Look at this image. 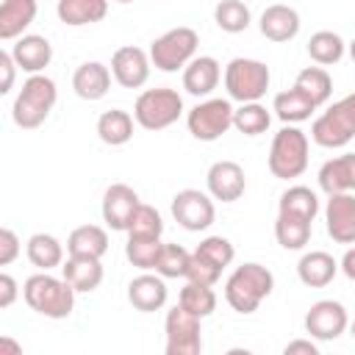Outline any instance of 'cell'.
Masks as SVG:
<instances>
[{
    "label": "cell",
    "instance_id": "cell-1",
    "mask_svg": "<svg viewBox=\"0 0 355 355\" xmlns=\"http://www.w3.org/2000/svg\"><path fill=\"white\" fill-rule=\"evenodd\" d=\"M275 288V275L255 261H247L230 272L225 280V300L236 313H255L258 305L272 294Z\"/></svg>",
    "mask_w": 355,
    "mask_h": 355
},
{
    "label": "cell",
    "instance_id": "cell-2",
    "mask_svg": "<svg viewBox=\"0 0 355 355\" xmlns=\"http://www.w3.org/2000/svg\"><path fill=\"white\" fill-rule=\"evenodd\" d=\"M75 288L64 277H53L50 272H36L22 286V300L31 311L47 319H67L75 311Z\"/></svg>",
    "mask_w": 355,
    "mask_h": 355
},
{
    "label": "cell",
    "instance_id": "cell-3",
    "mask_svg": "<svg viewBox=\"0 0 355 355\" xmlns=\"http://www.w3.org/2000/svg\"><path fill=\"white\" fill-rule=\"evenodd\" d=\"M55 100H58V89H55L53 78L42 75V72L28 75V80L22 83V89H19V94L14 97V105H11L14 125L22 128V130L39 128L50 116Z\"/></svg>",
    "mask_w": 355,
    "mask_h": 355
},
{
    "label": "cell",
    "instance_id": "cell-4",
    "mask_svg": "<svg viewBox=\"0 0 355 355\" xmlns=\"http://www.w3.org/2000/svg\"><path fill=\"white\" fill-rule=\"evenodd\" d=\"M269 172L277 180H294L308 169V136L297 125H283L272 136L269 147Z\"/></svg>",
    "mask_w": 355,
    "mask_h": 355
},
{
    "label": "cell",
    "instance_id": "cell-5",
    "mask_svg": "<svg viewBox=\"0 0 355 355\" xmlns=\"http://www.w3.org/2000/svg\"><path fill=\"white\" fill-rule=\"evenodd\" d=\"M311 139L327 150L344 147L355 139V92L336 100L333 105H327V111H322L313 119Z\"/></svg>",
    "mask_w": 355,
    "mask_h": 355
},
{
    "label": "cell",
    "instance_id": "cell-6",
    "mask_svg": "<svg viewBox=\"0 0 355 355\" xmlns=\"http://www.w3.org/2000/svg\"><path fill=\"white\" fill-rule=\"evenodd\" d=\"M180 114H183V97L169 86L144 89L133 103V119L144 130H164L175 125Z\"/></svg>",
    "mask_w": 355,
    "mask_h": 355
},
{
    "label": "cell",
    "instance_id": "cell-7",
    "mask_svg": "<svg viewBox=\"0 0 355 355\" xmlns=\"http://www.w3.org/2000/svg\"><path fill=\"white\" fill-rule=\"evenodd\" d=\"M272 83V72L258 58H233L225 67V89L227 97L236 103H255L266 94Z\"/></svg>",
    "mask_w": 355,
    "mask_h": 355
},
{
    "label": "cell",
    "instance_id": "cell-8",
    "mask_svg": "<svg viewBox=\"0 0 355 355\" xmlns=\"http://www.w3.org/2000/svg\"><path fill=\"white\" fill-rule=\"evenodd\" d=\"M197 44H200V36H197L194 28H189V25L169 28L166 33H161L158 39H153V44H150V61L161 72H178V69H183L194 58Z\"/></svg>",
    "mask_w": 355,
    "mask_h": 355
},
{
    "label": "cell",
    "instance_id": "cell-9",
    "mask_svg": "<svg viewBox=\"0 0 355 355\" xmlns=\"http://www.w3.org/2000/svg\"><path fill=\"white\" fill-rule=\"evenodd\" d=\"M233 105L225 97H208L186 114V128L197 141H216L233 128Z\"/></svg>",
    "mask_w": 355,
    "mask_h": 355
},
{
    "label": "cell",
    "instance_id": "cell-10",
    "mask_svg": "<svg viewBox=\"0 0 355 355\" xmlns=\"http://www.w3.org/2000/svg\"><path fill=\"white\" fill-rule=\"evenodd\" d=\"M200 316L186 311L180 302L166 311L164 333H166V355H200L202 349V327Z\"/></svg>",
    "mask_w": 355,
    "mask_h": 355
},
{
    "label": "cell",
    "instance_id": "cell-11",
    "mask_svg": "<svg viewBox=\"0 0 355 355\" xmlns=\"http://www.w3.org/2000/svg\"><path fill=\"white\" fill-rule=\"evenodd\" d=\"M172 216L189 233L208 230L214 225V219H216L214 197L200 191V189H183V191H178L172 197Z\"/></svg>",
    "mask_w": 355,
    "mask_h": 355
},
{
    "label": "cell",
    "instance_id": "cell-12",
    "mask_svg": "<svg viewBox=\"0 0 355 355\" xmlns=\"http://www.w3.org/2000/svg\"><path fill=\"white\" fill-rule=\"evenodd\" d=\"M349 327V313L338 300H319L305 313V333L316 341H336Z\"/></svg>",
    "mask_w": 355,
    "mask_h": 355
},
{
    "label": "cell",
    "instance_id": "cell-13",
    "mask_svg": "<svg viewBox=\"0 0 355 355\" xmlns=\"http://www.w3.org/2000/svg\"><path fill=\"white\" fill-rule=\"evenodd\" d=\"M150 53L136 44H125L111 55V75L122 89H141L150 78Z\"/></svg>",
    "mask_w": 355,
    "mask_h": 355
},
{
    "label": "cell",
    "instance_id": "cell-14",
    "mask_svg": "<svg viewBox=\"0 0 355 355\" xmlns=\"http://www.w3.org/2000/svg\"><path fill=\"white\" fill-rule=\"evenodd\" d=\"M327 236L336 244H355V194H330L324 205Z\"/></svg>",
    "mask_w": 355,
    "mask_h": 355
},
{
    "label": "cell",
    "instance_id": "cell-15",
    "mask_svg": "<svg viewBox=\"0 0 355 355\" xmlns=\"http://www.w3.org/2000/svg\"><path fill=\"white\" fill-rule=\"evenodd\" d=\"M205 186H208V194L214 200L236 202V200H241V194L247 189V178L236 161H214L208 175H205Z\"/></svg>",
    "mask_w": 355,
    "mask_h": 355
},
{
    "label": "cell",
    "instance_id": "cell-16",
    "mask_svg": "<svg viewBox=\"0 0 355 355\" xmlns=\"http://www.w3.org/2000/svg\"><path fill=\"white\" fill-rule=\"evenodd\" d=\"M139 208V194L128 183H111L103 194V222L111 230H128L133 211Z\"/></svg>",
    "mask_w": 355,
    "mask_h": 355
},
{
    "label": "cell",
    "instance_id": "cell-17",
    "mask_svg": "<svg viewBox=\"0 0 355 355\" xmlns=\"http://www.w3.org/2000/svg\"><path fill=\"white\" fill-rule=\"evenodd\" d=\"M164 280H166V277H161L158 272H155V275L144 272V275L133 277V280L128 283V302H130L136 311H141V313L161 311V308L166 305V297H169V288H166Z\"/></svg>",
    "mask_w": 355,
    "mask_h": 355
},
{
    "label": "cell",
    "instance_id": "cell-18",
    "mask_svg": "<svg viewBox=\"0 0 355 355\" xmlns=\"http://www.w3.org/2000/svg\"><path fill=\"white\" fill-rule=\"evenodd\" d=\"M300 25H302V22H300L297 8L286 6V3H272V6H266L263 14H261V19H258L261 33H263L269 42H277V44L291 42V39L300 33Z\"/></svg>",
    "mask_w": 355,
    "mask_h": 355
},
{
    "label": "cell",
    "instance_id": "cell-19",
    "mask_svg": "<svg viewBox=\"0 0 355 355\" xmlns=\"http://www.w3.org/2000/svg\"><path fill=\"white\" fill-rule=\"evenodd\" d=\"M11 55H14V61H17V67L22 72L39 75L53 61V44L44 36H39V33H25V36L14 39Z\"/></svg>",
    "mask_w": 355,
    "mask_h": 355
},
{
    "label": "cell",
    "instance_id": "cell-20",
    "mask_svg": "<svg viewBox=\"0 0 355 355\" xmlns=\"http://www.w3.org/2000/svg\"><path fill=\"white\" fill-rule=\"evenodd\" d=\"M222 78V67L214 55H194L183 67V89L194 97H208Z\"/></svg>",
    "mask_w": 355,
    "mask_h": 355
},
{
    "label": "cell",
    "instance_id": "cell-21",
    "mask_svg": "<svg viewBox=\"0 0 355 355\" xmlns=\"http://www.w3.org/2000/svg\"><path fill=\"white\" fill-rule=\"evenodd\" d=\"M111 69L105 67V64H100V61H83L75 72H72V89H75V94L80 97V100H89V103H94V100H103L105 94H108V89H111Z\"/></svg>",
    "mask_w": 355,
    "mask_h": 355
},
{
    "label": "cell",
    "instance_id": "cell-22",
    "mask_svg": "<svg viewBox=\"0 0 355 355\" xmlns=\"http://www.w3.org/2000/svg\"><path fill=\"white\" fill-rule=\"evenodd\" d=\"M39 11L36 0H0V39L14 42L25 36Z\"/></svg>",
    "mask_w": 355,
    "mask_h": 355
},
{
    "label": "cell",
    "instance_id": "cell-23",
    "mask_svg": "<svg viewBox=\"0 0 355 355\" xmlns=\"http://www.w3.org/2000/svg\"><path fill=\"white\" fill-rule=\"evenodd\" d=\"M316 178H319V189L327 197L355 191V153H344V155H336V158L324 161Z\"/></svg>",
    "mask_w": 355,
    "mask_h": 355
},
{
    "label": "cell",
    "instance_id": "cell-24",
    "mask_svg": "<svg viewBox=\"0 0 355 355\" xmlns=\"http://www.w3.org/2000/svg\"><path fill=\"white\" fill-rule=\"evenodd\" d=\"M338 275V261L324 250H311L297 263V277L308 288H324Z\"/></svg>",
    "mask_w": 355,
    "mask_h": 355
},
{
    "label": "cell",
    "instance_id": "cell-25",
    "mask_svg": "<svg viewBox=\"0 0 355 355\" xmlns=\"http://www.w3.org/2000/svg\"><path fill=\"white\" fill-rule=\"evenodd\" d=\"M61 277L78 291V294H92L103 283V263L100 258H86V255H69L61 263Z\"/></svg>",
    "mask_w": 355,
    "mask_h": 355
},
{
    "label": "cell",
    "instance_id": "cell-26",
    "mask_svg": "<svg viewBox=\"0 0 355 355\" xmlns=\"http://www.w3.org/2000/svg\"><path fill=\"white\" fill-rule=\"evenodd\" d=\"M55 14L64 25L80 28V25H94L103 22L108 14V0H58Z\"/></svg>",
    "mask_w": 355,
    "mask_h": 355
},
{
    "label": "cell",
    "instance_id": "cell-27",
    "mask_svg": "<svg viewBox=\"0 0 355 355\" xmlns=\"http://www.w3.org/2000/svg\"><path fill=\"white\" fill-rule=\"evenodd\" d=\"M311 230H313V222L300 216V214H288V211H277V219H275V239L283 250H302L308 241H311Z\"/></svg>",
    "mask_w": 355,
    "mask_h": 355
},
{
    "label": "cell",
    "instance_id": "cell-28",
    "mask_svg": "<svg viewBox=\"0 0 355 355\" xmlns=\"http://www.w3.org/2000/svg\"><path fill=\"white\" fill-rule=\"evenodd\" d=\"M25 255L36 269L50 272L64 263V244L53 233H33L25 244Z\"/></svg>",
    "mask_w": 355,
    "mask_h": 355
},
{
    "label": "cell",
    "instance_id": "cell-29",
    "mask_svg": "<svg viewBox=\"0 0 355 355\" xmlns=\"http://www.w3.org/2000/svg\"><path fill=\"white\" fill-rule=\"evenodd\" d=\"M67 252L86 255V258H103L108 252V233L100 225H80L67 236Z\"/></svg>",
    "mask_w": 355,
    "mask_h": 355
},
{
    "label": "cell",
    "instance_id": "cell-30",
    "mask_svg": "<svg viewBox=\"0 0 355 355\" xmlns=\"http://www.w3.org/2000/svg\"><path fill=\"white\" fill-rule=\"evenodd\" d=\"M272 111H275V116H277L280 122H286V125H297V122L311 119V114L316 111V105H313L297 86H291V89L275 94Z\"/></svg>",
    "mask_w": 355,
    "mask_h": 355
},
{
    "label": "cell",
    "instance_id": "cell-31",
    "mask_svg": "<svg viewBox=\"0 0 355 355\" xmlns=\"http://www.w3.org/2000/svg\"><path fill=\"white\" fill-rule=\"evenodd\" d=\"M133 122L136 119L122 108L103 111L97 119V136H100V141H105L111 147H122L133 139Z\"/></svg>",
    "mask_w": 355,
    "mask_h": 355
},
{
    "label": "cell",
    "instance_id": "cell-32",
    "mask_svg": "<svg viewBox=\"0 0 355 355\" xmlns=\"http://www.w3.org/2000/svg\"><path fill=\"white\" fill-rule=\"evenodd\" d=\"M347 53V42L333 33V31H316L311 39H308V55L311 61H316L319 67H333L344 58Z\"/></svg>",
    "mask_w": 355,
    "mask_h": 355
},
{
    "label": "cell",
    "instance_id": "cell-33",
    "mask_svg": "<svg viewBox=\"0 0 355 355\" xmlns=\"http://www.w3.org/2000/svg\"><path fill=\"white\" fill-rule=\"evenodd\" d=\"M294 86H297L316 108L324 105V103L330 100V94H333V80H330V75H327L324 67H305V69L297 75Z\"/></svg>",
    "mask_w": 355,
    "mask_h": 355
},
{
    "label": "cell",
    "instance_id": "cell-34",
    "mask_svg": "<svg viewBox=\"0 0 355 355\" xmlns=\"http://www.w3.org/2000/svg\"><path fill=\"white\" fill-rule=\"evenodd\" d=\"M269 125H272V114L266 111V105H261V100L241 103L233 111V128L244 136H261L269 130Z\"/></svg>",
    "mask_w": 355,
    "mask_h": 355
},
{
    "label": "cell",
    "instance_id": "cell-35",
    "mask_svg": "<svg viewBox=\"0 0 355 355\" xmlns=\"http://www.w3.org/2000/svg\"><path fill=\"white\" fill-rule=\"evenodd\" d=\"M214 22L225 33H241L250 28L252 14H250V6L244 0H219L214 8Z\"/></svg>",
    "mask_w": 355,
    "mask_h": 355
},
{
    "label": "cell",
    "instance_id": "cell-36",
    "mask_svg": "<svg viewBox=\"0 0 355 355\" xmlns=\"http://www.w3.org/2000/svg\"><path fill=\"white\" fill-rule=\"evenodd\" d=\"M161 247H164L161 236H128L125 255H128V261H130L136 269H141V272H153Z\"/></svg>",
    "mask_w": 355,
    "mask_h": 355
},
{
    "label": "cell",
    "instance_id": "cell-37",
    "mask_svg": "<svg viewBox=\"0 0 355 355\" xmlns=\"http://www.w3.org/2000/svg\"><path fill=\"white\" fill-rule=\"evenodd\" d=\"M178 302H180L186 311H191L194 316H200V319H205V316H211V313L216 311V294H214V286L194 283V280H189V283L180 288Z\"/></svg>",
    "mask_w": 355,
    "mask_h": 355
},
{
    "label": "cell",
    "instance_id": "cell-38",
    "mask_svg": "<svg viewBox=\"0 0 355 355\" xmlns=\"http://www.w3.org/2000/svg\"><path fill=\"white\" fill-rule=\"evenodd\" d=\"M277 211H288V214H300L305 219H316L319 214V197L313 189L308 186H288L283 194H280V202H277Z\"/></svg>",
    "mask_w": 355,
    "mask_h": 355
},
{
    "label": "cell",
    "instance_id": "cell-39",
    "mask_svg": "<svg viewBox=\"0 0 355 355\" xmlns=\"http://www.w3.org/2000/svg\"><path fill=\"white\" fill-rule=\"evenodd\" d=\"M189 261H191V252L180 244H164L161 252H158V261H155V269L161 277H186V269H189Z\"/></svg>",
    "mask_w": 355,
    "mask_h": 355
},
{
    "label": "cell",
    "instance_id": "cell-40",
    "mask_svg": "<svg viewBox=\"0 0 355 355\" xmlns=\"http://www.w3.org/2000/svg\"><path fill=\"white\" fill-rule=\"evenodd\" d=\"M125 233L128 236H161L164 233V219H161V214L153 205L139 202V208L133 211L130 225H128Z\"/></svg>",
    "mask_w": 355,
    "mask_h": 355
},
{
    "label": "cell",
    "instance_id": "cell-41",
    "mask_svg": "<svg viewBox=\"0 0 355 355\" xmlns=\"http://www.w3.org/2000/svg\"><path fill=\"white\" fill-rule=\"evenodd\" d=\"M194 252H200L205 261H211L219 269H227L233 263V258H236V247L225 236H208V239H202Z\"/></svg>",
    "mask_w": 355,
    "mask_h": 355
},
{
    "label": "cell",
    "instance_id": "cell-42",
    "mask_svg": "<svg viewBox=\"0 0 355 355\" xmlns=\"http://www.w3.org/2000/svg\"><path fill=\"white\" fill-rule=\"evenodd\" d=\"M222 277V269L214 266L211 261H205L200 252H191V261H189V269H186V280H194V283H205V286H216Z\"/></svg>",
    "mask_w": 355,
    "mask_h": 355
},
{
    "label": "cell",
    "instance_id": "cell-43",
    "mask_svg": "<svg viewBox=\"0 0 355 355\" xmlns=\"http://www.w3.org/2000/svg\"><path fill=\"white\" fill-rule=\"evenodd\" d=\"M19 239H17V233L11 230V227H0V266H8V263H14L17 261V255H19Z\"/></svg>",
    "mask_w": 355,
    "mask_h": 355
},
{
    "label": "cell",
    "instance_id": "cell-44",
    "mask_svg": "<svg viewBox=\"0 0 355 355\" xmlns=\"http://www.w3.org/2000/svg\"><path fill=\"white\" fill-rule=\"evenodd\" d=\"M17 61L11 55V50H3L0 53V72H3V83H0V94H8L14 89V75H17Z\"/></svg>",
    "mask_w": 355,
    "mask_h": 355
},
{
    "label": "cell",
    "instance_id": "cell-45",
    "mask_svg": "<svg viewBox=\"0 0 355 355\" xmlns=\"http://www.w3.org/2000/svg\"><path fill=\"white\" fill-rule=\"evenodd\" d=\"M17 294H19L17 280H14L8 272H3V275H0V308H11L14 300H17Z\"/></svg>",
    "mask_w": 355,
    "mask_h": 355
},
{
    "label": "cell",
    "instance_id": "cell-46",
    "mask_svg": "<svg viewBox=\"0 0 355 355\" xmlns=\"http://www.w3.org/2000/svg\"><path fill=\"white\" fill-rule=\"evenodd\" d=\"M283 352L286 355H294V352H305V355H319V347L311 341V336L308 338H294V341H288L286 347H283Z\"/></svg>",
    "mask_w": 355,
    "mask_h": 355
},
{
    "label": "cell",
    "instance_id": "cell-47",
    "mask_svg": "<svg viewBox=\"0 0 355 355\" xmlns=\"http://www.w3.org/2000/svg\"><path fill=\"white\" fill-rule=\"evenodd\" d=\"M338 269L347 275V280H352V283H355V247H349V250L344 252V258H341Z\"/></svg>",
    "mask_w": 355,
    "mask_h": 355
},
{
    "label": "cell",
    "instance_id": "cell-48",
    "mask_svg": "<svg viewBox=\"0 0 355 355\" xmlns=\"http://www.w3.org/2000/svg\"><path fill=\"white\" fill-rule=\"evenodd\" d=\"M6 352H14V355H19L22 352V347L17 344V341H11V338H0V355H6Z\"/></svg>",
    "mask_w": 355,
    "mask_h": 355
},
{
    "label": "cell",
    "instance_id": "cell-49",
    "mask_svg": "<svg viewBox=\"0 0 355 355\" xmlns=\"http://www.w3.org/2000/svg\"><path fill=\"white\" fill-rule=\"evenodd\" d=\"M347 50H349V58H352V61H355V39H352V42H349V44H347Z\"/></svg>",
    "mask_w": 355,
    "mask_h": 355
},
{
    "label": "cell",
    "instance_id": "cell-50",
    "mask_svg": "<svg viewBox=\"0 0 355 355\" xmlns=\"http://www.w3.org/2000/svg\"><path fill=\"white\" fill-rule=\"evenodd\" d=\"M349 333H352V338H355V319L349 322Z\"/></svg>",
    "mask_w": 355,
    "mask_h": 355
},
{
    "label": "cell",
    "instance_id": "cell-51",
    "mask_svg": "<svg viewBox=\"0 0 355 355\" xmlns=\"http://www.w3.org/2000/svg\"><path fill=\"white\" fill-rule=\"evenodd\" d=\"M116 3H133V0H116Z\"/></svg>",
    "mask_w": 355,
    "mask_h": 355
}]
</instances>
